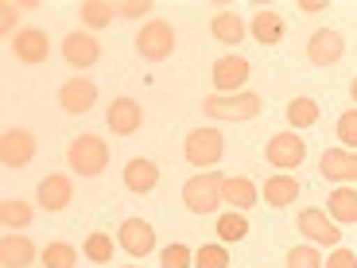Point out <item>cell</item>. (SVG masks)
Wrapping results in <instances>:
<instances>
[{
    "instance_id": "obj_7",
    "label": "cell",
    "mask_w": 357,
    "mask_h": 268,
    "mask_svg": "<svg viewBox=\"0 0 357 268\" xmlns=\"http://www.w3.org/2000/svg\"><path fill=\"white\" fill-rule=\"evenodd\" d=\"M299 233H303L311 245H326V249H338V245H342L338 222H334L326 210H319V206H307V210H299Z\"/></svg>"
},
{
    "instance_id": "obj_19",
    "label": "cell",
    "mask_w": 357,
    "mask_h": 268,
    "mask_svg": "<svg viewBox=\"0 0 357 268\" xmlns=\"http://www.w3.org/2000/svg\"><path fill=\"white\" fill-rule=\"evenodd\" d=\"M260 195H264V202L272 206V210H287V206L299 202L303 187H299V179H295V175H268Z\"/></svg>"
},
{
    "instance_id": "obj_9",
    "label": "cell",
    "mask_w": 357,
    "mask_h": 268,
    "mask_svg": "<svg viewBox=\"0 0 357 268\" xmlns=\"http://www.w3.org/2000/svg\"><path fill=\"white\" fill-rule=\"evenodd\" d=\"M342 54H346V39H342V31H334V27H319V31L307 39V59H311V66H319V70L338 66Z\"/></svg>"
},
{
    "instance_id": "obj_29",
    "label": "cell",
    "mask_w": 357,
    "mask_h": 268,
    "mask_svg": "<svg viewBox=\"0 0 357 268\" xmlns=\"http://www.w3.org/2000/svg\"><path fill=\"white\" fill-rule=\"evenodd\" d=\"M113 253H116V241L109 237V233H101V230H93L86 237V245H82V257L93 260V265H109V260H113Z\"/></svg>"
},
{
    "instance_id": "obj_32",
    "label": "cell",
    "mask_w": 357,
    "mask_h": 268,
    "mask_svg": "<svg viewBox=\"0 0 357 268\" xmlns=\"http://www.w3.org/2000/svg\"><path fill=\"white\" fill-rule=\"evenodd\" d=\"M195 268H229V249L222 241L195 249Z\"/></svg>"
},
{
    "instance_id": "obj_3",
    "label": "cell",
    "mask_w": 357,
    "mask_h": 268,
    "mask_svg": "<svg viewBox=\"0 0 357 268\" xmlns=\"http://www.w3.org/2000/svg\"><path fill=\"white\" fill-rule=\"evenodd\" d=\"M175 47H178V39H175L171 20H148L136 31V51H140L144 63H163V59L175 54Z\"/></svg>"
},
{
    "instance_id": "obj_1",
    "label": "cell",
    "mask_w": 357,
    "mask_h": 268,
    "mask_svg": "<svg viewBox=\"0 0 357 268\" xmlns=\"http://www.w3.org/2000/svg\"><path fill=\"white\" fill-rule=\"evenodd\" d=\"M66 163L78 179H98L109 168V144L93 133H82L66 144Z\"/></svg>"
},
{
    "instance_id": "obj_18",
    "label": "cell",
    "mask_w": 357,
    "mask_h": 268,
    "mask_svg": "<svg viewBox=\"0 0 357 268\" xmlns=\"http://www.w3.org/2000/svg\"><path fill=\"white\" fill-rule=\"evenodd\" d=\"M260 198V187L252 183L249 175H225L222 179V206H229V210H252Z\"/></svg>"
},
{
    "instance_id": "obj_6",
    "label": "cell",
    "mask_w": 357,
    "mask_h": 268,
    "mask_svg": "<svg viewBox=\"0 0 357 268\" xmlns=\"http://www.w3.org/2000/svg\"><path fill=\"white\" fill-rule=\"evenodd\" d=\"M264 160L272 163L276 171H295L299 163L307 160V144H303V136L295 133V128H284V133H276L272 140L264 144Z\"/></svg>"
},
{
    "instance_id": "obj_24",
    "label": "cell",
    "mask_w": 357,
    "mask_h": 268,
    "mask_svg": "<svg viewBox=\"0 0 357 268\" xmlns=\"http://www.w3.org/2000/svg\"><path fill=\"white\" fill-rule=\"evenodd\" d=\"M326 214L338 225H357V191L354 187H334L326 195Z\"/></svg>"
},
{
    "instance_id": "obj_10",
    "label": "cell",
    "mask_w": 357,
    "mask_h": 268,
    "mask_svg": "<svg viewBox=\"0 0 357 268\" xmlns=\"http://www.w3.org/2000/svg\"><path fill=\"white\" fill-rule=\"evenodd\" d=\"M31 160H36V136L27 133V128H8V133L0 136V163L8 171L27 168Z\"/></svg>"
},
{
    "instance_id": "obj_4",
    "label": "cell",
    "mask_w": 357,
    "mask_h": 268,
    "mask_svg": "<svg viewBox=\"0 0 357 268\" xmlns=\"http://www.w3.org/2000/svg\"><path fill=\"white\" fill-rule=\"evenodd\" d=\"M183 156H187L190 168L206 171V168H218L225 156V136L218 128H190L187 144H183Z\"/></svg>"
},
{
    "instance_id": "obj_15",
    "label": "cell",
    "mask_w": 357,
    "mask_h": 268,
    "mask_svg": "<svg viewBox=\"0 0 357 268\" xmlns=\"http://www.w3.org/2000/svg\"><path fill=\"white\" fill-rule=\"evenodd\" d=\"M105 125H109V133H113V136L140 133V125H144L140 101H136V98H113V101H109V109H105Z\"/></svg>"
},
{
    "instance_id": "obj_33",
    "label": "cell",
    "mask_w": 357,
    "mask_h": 268,
    "mask_svg": "<svg viewBox=\"0 0 357 268\" xmlns=\"http://www.w3.org/2000/svg\"><path fill=\"white\" fill-rule=\"evenodd\" d=\"M334 133H338V144L346 152H357V105L338 117V128H334Z\"/></svg>"
},
{
    "instance_id": "obj_8",
    "label": "cell",
    "mask_w": 357,
    "mask_h": 268,
    "mask_svg": "<svg viewBox=\"0 0 357 268\" xmlns=\"http://www.w3.org/2000/svg\"><path fill=\"white\" fill-rule=\"evenodd\" d=\"M245 82H249V59L245 54H222L210 66V86H214V94H241Z\"/></svg>"
},
{
    "instance_id": "obj_11",
    "label": "cell",
    "mask_w": 357,
    "mask_h": 268,
    "mask_svg": "<svg viewBox=\"0 0 357 268\" xmlns=\"http://www.w3.org/2000/svg\"><path fill=\"white\" fill-rule=\"evenodd\" d=\"M12 54H16V63H24V66H39V63H47V54H51V39H47L43 27H20L16 36H12Z\"/></svg>"
},
{
    "instance_id": "obj_30",
    "label": "cell",
    "mask_w": 357,
    "mask_h": 268,
    "mask_svg": "<svg viewBox=\"0 0 357 268\" xmlns=\"http://www.w3.org/2000/svg\"><path fill=\"white\" fill-rule=\"evenodd\" d=\"M39 260H43V268H74L78 265V249L70 241H51L39 253Z\"/></svg>"
},
{
    "instance_id": "obj_16",
    "label": "cell",
    "mask_w": 357,
    "mask_h": 268,
    "mask_svg": "<svg viewBox=\"0 0 357 268\" xmlns=\"http://www.w3.org/2000/svg\"><path fill=\"white\" fill-rule=\"evenodd\" d=\"M63 59L74 66V70H89V66L101 59V43L89 31H70L63 39Z\"/></svg>"
},
{
    "instance_id": "obj_39",
    "label": "cell",
    "mask_w": 357,
    "mask_h": 268,
    "mask_svg": "<svg viewBox=\"0 0 357 268\" xmlns=\"http://www.w3.org/2000/svg\"><path fill=\"white\" fill-rule=\"evenodd\" d=\"M349 98H354V101H357V78H354V82H349Z\"/></svg>"
},
{
    "instance_id": "obj_12",
    "label": "cell",
    "mask_w": 357,
    "mask_h": 268,
    "mask_svg": "<svg viewBox=\"0 0 357 268\" xmlns=\"http://www.w3.org/2000/svg\"><path fill=\"white\" fill-rule=\"evenodd\" d=\"M116 245H121L128 257H148V253L155 249L152 222H144V218H125V222L116 225Z\"/></svg>"
},
{
    "instance_id": "obj_22",
    "label": "cell",
    "mask_w": 357,
    "mask_h": 268,
    "mask_svg": "<svg viewBox=\"0 0 357 268\" xmlns=\"http://www.w3.org/2000/svg\"><path fill=\"white\" fill-rule=\"evenodd\" d=\"M36 245H31V237H0V268H27L31 260H36Z\"/></svg>"
},
{
    "instance_id": "obj_23",
    "label": "cell",
    "mask_w": 357,
    "mask_h": 268,
    "mask_svg": "<svg viewBox=\"0 0 357 268\" xmlns=\"http://www.w3.org/2000/svg\"><path fill=\"white\" fill-rule=\"evenodd\" d=\"M210 36L225 47H241V39L249 36V27H245V20L237 16V12H218V16L210 20Z\"/></svg>"
},
{
    "instance_id": "obj_28",
    "label": "cell",
    "mask_w": 357,
    "mask_h": 268,
    "mask_svg": "<svg viewBox=\"0 0 357 268\" xmlns=\"http://www.w3.org/2000/svg\"><path fill=\"white\" fill-rule=\"evenodd\" d=\"M31 218H36V210L24 202V198H4L0 202V222H4V230H27L31 225Z\"/></svg>"
},
{
    "instance_id": "obj_37",
    "label": "cell",
    "mask_w": 357,
    "mask_h": 268,
    "mask_svg": "<svg viewBox=\"0 0 357 268\" xmlns=\"http://www.w3.org/2000/svg\"><path fill=\"white\" fill-rule=\"evenodd\" d=\"M16 20H20V4L4 0V4H0V31H4V36H12V27H16Z\"/></svg>"
},
{
    "instance_id": "obj_38",
    "label": "cell",
    "mask_w": 357,
    "mask_h": 268,
    "mask_svg": "<svg viewBox=\"0 0 357 268\" xmlns=\"http://www.w3.org/2000/svg\"><path fill=\"white\" fill-rule=\"evenodd\" d=\"M299 12H307V16H322V12H326V0H303Z\"/></svg>"
},
{
    "instance_id": "obj_31",
    "label": "cell",
    "mask_w": 357,
    "mask_h": 268,
    "mask_svg": "<svg viewBox=\"0 0 357 268\" xmlns=\"http://www.w3.org/2000/svg\"><path fill=\"white\" fill-rule=\"evenodd\" d=\"M160 268H195V249L183 241L167 245V249L160 253Z\"/></svg>"
},
{
    "instance_id": "obj_20",
    "label": "cell",
    "mask_w": 357,
    "mask_h": 268,
    "mask_svg": "<svg viewBox=\"0 0 357 268\" xmlns=\"http://www.w3.org/2000/svg\"><path fill=\"white\" fill-rule=\"evenodd\" d=\"M155 183H160V168H155L152 160L136 156V160L125 163V187L132 191V195H152Z\"/></svg>"
},
{
    "instance_id": "obj_2",
    "label": "cell",
    "mask_w": 357,
    "mask_h": 268,
    "mask_svg": "<svg viewBox=\"0 0 357 268\" xmlns=\"http://www.w3.org/2000/svg\"><path fill=\"white\" fill-rule=\"evenodd\" d=\"M260 109H264V98H260L257 89L210 94V98H202V113L210 121H252V117H260Z\"/></svg>"
},
{
    "instance_id": "obj_17",
    "label": "cell",
    "mask_w": 357,
    "mask_h": 268,
    "mask_svg": "<svg viewBox=\"0 0 357 268\" xmlns=\"http://www.w3.org/2000/svg\"><path fill=\"white\" fill-rule=\"evenodd\" d=\"M36 198H39V206H43L47 214H59V210H66L70 198H74V179L54 171V175H47L43 183H39Z\"/></svg>"
},
{
    "instance_id": "obj_21",
    "label": "cell",
    "mask_w": 357,
    "mask_h": 268,
    "mask_svg": "<svg viewBox=\"0 0 357 268\" xmlns=\"http://www.w3.org/2000/svg\"><path fill=\"white\" fill-rule=\"evenodd\" d=\"M249 36L257 39L260 47H276L280 39H284V16L272 8H260L257 16L249 20Z\"/></svg>"
},
{
    "instance_id": "obj_25",
    "label": "cell",
    "mask_w": 357,
    "mask_h": 268,
    "mask_svg": "<svg viewBox=\"0 0 357 268\" xmlns=\"http://www.w3.org/2000/svg\"><path fill=\"white\" fill-rule=\"evenodd\" d=\"M214 233L222 237V245L245 241V237H249V218H245L241 210H225V214H218V222H214Z\"/></svg>"
},
{
    "instance_id": "obj_34",
    "label": "cell",
    "mask_w": 357,
    "mask_h": 268,
    "mask_svg": "<svg viewBox=\"0 0 357 268\" xmlns=\"http://www.w3.org/2000/svg\"><path fill=\"white\" fill-rule=\"evenodd\" d=\"M287 268H322L319 245H295V249H287Z\"/></svg>"
},
{
    "instance_id": "obj_5",
    "label": "cell",
    "mask_w": 357,
    "mask_h": 268,
    "mask_svg": "<svg viewBox=\"0 0 357 268\" xmlns=\"http://www.w3.org/2000/svg\"><path fill=\"white\" fill-rule=\"evenodd\" d=\"M222 179L225 175H190L183 183V206L198 218L218 214V206H222Z\"/></svg>"
},
{
    "instance_id": "obj_14",
    "label": "cell",
    "mask_w": 357,
    "mask_h": 268,
    "mask_svg": "<svg viewBox=\"0 0 357 268\" xmlns=\"http://www.w3.org/2000/svg\"><path fill=\"white\" fill-rule=\"evenodd\" d=\"M98 105V82H89V78H70L59 86V109L70 117H82L89 113V109Z\"/></svg>"
},
{
    "instance_id": "obj_36",
    "label": "cell",
    "mask_w": 357,
    "mask_h": 268,
    "mask_svg": "<svg viewBox=\"0 0 357 268\" xmlns=\"http://www.w3.org/2000/svg\"><path fill=\"white\" fill-rule=\"evenodd\" d=\"M322 268H357V253H354V249H346V245H338V249L326 253Z\"/></svg>"
},
{
    "instance_id": "obj_35",
    "label": "cell",
    "mask_w": 357,
    "mask_h": 268,
    "mask_svg": "<svg viewBox=\"0 0 357 268\" xmlns=\"http://www.w3.org/2000/svg\"><path fill=\"white\" fill-rule=\"evenodd\" d=\"M140 16H152V0H125V4H116V20H140Z\"/></svg>"
},
{
    "instance_id": "obj_27",
    "label": "cell",
    "mask_w": 357,
    "mask_h": 268,
    "mask_svg": "<svg viewBox=\"0 0 357 268\" xmlns=\"http://www.w3.org/2000/svg\"><path fill=\"white\" fill-rule=\"evenodd\" d=\"M78 20L89 31H101V27H109L116 20V4H109V0H86L78 8Z\"/></svg>"
},
{
    "instance_id": "obj_40",
    "label": "cell",
    "mask_w": 357,
    "mask_h": 268,
    "mask_svg": "<svg viewBox=\"0 0 357 268\" xmlns=\"http://www.w3.org/2000/svg\"><path fill=\"white\" fill-rule=\"evenodd\" d=\"M125 268H136V265H125Z\"/></svg>"
},
{
    "instance_id": "obj_13",
    "label": "cell",
    "mask_w": 357,
    "mask_h": 268,
    "mask_svg": "<svg viewBox=\"0 0 357 268\" xmlns=\"http://www.w3.org/2000/svg\"><path fill=\"white\" fill-rule=\"evenodd\" d=\"M319 175L326 183H338V187H349L357 183V152H346V148H326L319 156Z\"/></svg>"
},
{
    "instance_id": "obj_26",
    "label": "cell",
    "mask_w": 357,
    "mask_h": 268,
    "mask_svg": "<svg viewBox=\"0 0 357 268\" xmlns=\"http://www.w3.org/2000/svg\"><path fill=\"white\" fill-rule=\"evenodd\" d=\"M287 125H291L295 133H299V128L319 125V101H314V98H307V94L291 98V101H287Z\"/></svg>"
}]
</instances>
